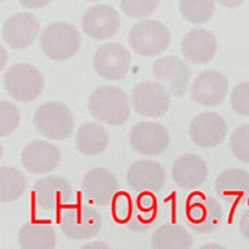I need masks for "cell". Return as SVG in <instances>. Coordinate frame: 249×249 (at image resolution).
<instances>
[{"mask_svg": "<svg viewBox=\"0 0 249 249\" xmlns=\"http://www.w3.org/2000/svg\"><path fill=\"white\" fill-rule=\"evenodd\" d=\"M87 106L94 120L117 127L130 120L133 105L124 89L114 85H102L89 94Z\"/></svg>", "mask_w": 249, "mask_h": 249, "instance_id": "cell-1", "label": "cell"}, {"mask_svg": "<svg viewBox=\"0 0 249 249\" xmlns=\"http://www.w3.org/2000/svg\"><path fill=\"white\" fill-rule=\"evenodd\" d=\"M81 35L71 22H53L40 35L39 45L42 53L53 61L71 60L81 48Z\"/></svg>", "mask_w": 249, "mask_h": 249, "instance_id": "cell-2", "label": "cell"}, {"mask_svg": "<svg viewBox=\"0 0 249 249\" xmlns=\"http://www.w3.org/2000/svg\"><path fill=\"white\" fill-rule=\"evenodd\" d=\"M33 124L45 139L64 141L73 133L75 118L71 107L64 103L47 102L35 110Z\"/></svg>", "mask_w": 249, "mask_h": 249, "instance_id": "cell-3", "label": "cell"}, {"mask_svg": "<svg viewBox=\"0 0 249 249\" xmlns=\"http://www.w3.org/2000/svg\"><path fill=\"white\" fill-rule=\"evenodd\" d=\"M170 32L157 19H141L128 32L130 48L142 57L161 55L170 45Z\"/></svg>", "mask_w": 249, "mask_h": 249, "instance_id": "cell-4", "label": "cell"}, {"mask_svg": "<svg viewBox=\"0 0 249 249\" xmlns=\"http://www.w3.org/2000/svg\"><path fill=\"white\" fill-rule=\"evenodd\" d=\"M185 221L191 231L208 234L222 224L224 209L218 198L196 193L188 197L185 206Z\"/></svg>", "mask_w": 249, "mask_h": 249, "instance_id": "cell-5", "label": "cell"}, {"mask_svg": "<svg viewBox=\"0 0 249 249\" xmlns=\"http://www.w3.org/2000/svg\"><path fill=\"white\" fill-rule=\"evenodd\" d=\"M5 89L15 102H33L43 91V76L33 64L15 63L5 73Z\"/></svg>", "mask_w": 249, "mask_h": 249, "instance_id": "cell-6", "label": "cell"}, {"mask_svg": "<svg viewBox=\"0 0 249 249\" xmlns=\"http://www.w3.org/2000/svg\"><path fill=\"white\" fill-rule=\"evenodd\" d=\"M102 216L89 205H75L66 208L60 216V230L71 240H89L102 230Z\"/></svg>", "mask_w": 249, "mask_h": 249, "instance_id": "cell-7", "label": "cell"}, {"mask_svg": "<svg viewBox=\"0 0 249 249\" xmlns=\"http://www.w3.org/2000/svg\"><path fill=\"white\" fill-rule=\"evenodd\" d=\"M170 93L160 81H142L134 85L131 105L134 112L146 118H161L170 109Z\"/></svg>", "mask_w": 249, "mask_h": 249, "instance_id": "cell-8", "label": "cell"}, {"mask_svg": "<svg viewBox=\"0 0 249 249\" xmlns=\"http://www.w3.org/2000/svg\"><path fill=\"white\" fill-rule=\"evenodd\" d=\"M36 206L45 212H57L69 206L75 200V193L67 179L61 176H45L33 185Z\"/></svg>", "mask_w": 249, "mask_h": 249, "instance_id": "cell-9", "label": "cell"}, {"mask_svg": "<svg viewBox=\"0 0 249 249\" xmlns=\"http://www.w3.org/2000/svg\"><path fill=\"white\" fill-rule=\"evenodd\" d=\"M131 64L130 51L118 42L103 43L93 55L94 72L106 81H121L127 76Z\"/></svg>", "mask_w": 249, "mask_h": 249, "instance_id": "cell-10", "label": "cell"}, {"mask_svg": "<svg viewBox=\"0 0 249 249\" xmlns=\"http://www.w3.org/2000/svg\"><path fill=\"white\" fill-rule=\"evenodd\" d=\"M128 143L133 151L141 155L155 157L167 151L170 145V134L163 124L141 121L130 128Z\"/></svg>", "mask_w": 249, "mask_h": 249, "instance_id": "cell-11", "label": "cell"}, {"mask_svg": "<svg viewBox=\"0 0 249 249\" xmlns=\"http://www.w3.org/2000/svg\"><path fill=\"white\" fill-rule=\"evenodd\" d=\"M152 75L157 81L164 84L172 97H184L188 91L191 81V67L190 64L173 55L161 57L154 61Z\"/></svg>", "mask_w": 249, "mask_h": 249, "instance_id": "cell-12", "label": "cell"}, {"mask_svg": "<svg viewBox=\"0 0 249 249\" xmlns=\"http://www.w3.org/2000/svg\"><path fill=\"white\" fill-rule=\"evenodd\" d=\"M81 191L84 198L96 206H109L120 193V184L115 173L106 167H96L82 178Z\"/></svg>", "mask_w": 249, "mask_h": 249, "instance_id": "cell-13", "label": "cell"}, {"mask_svg": "<svg viewBox=\"0 0 249 249\" xmlns=\"http://www.w3.org/2000/svg\"><path fill=\"white\" fill-rule=\"evenodd\" d=\"M229 134V125L216 112H201L193 118L188 136L191 142L201 149L219 146Z\"/></svg>", "mask_w": 249, "mask_h": 249, "instance_id": "cell-14", "label": "cell"}, {"mask_svg": "<svg viewBox=\"0 0 249 249\" xmlns=\"http://www.w3.org/2000/svg\"><path fill=\"white\" fill-rule=\"evenodd\" d=\"M230 82L219 71H203L193 81L190 94L191 100L198 106L213 107L221 105L229 94Z\"/></svg>", "mask_w": 249, "mask_h": 249, "instance_id": "cell-15", "label": "cell"}, {"mask_svg": "<svg viewBox=\"0 0 249 249\" xmlns=\"http://www.w3.org/2000/svg\"><path fill=\"white\" fill-rule=\"evenodd\" d=\"M82 32L94 40H107L115 36L121 27V17L109 5H93L82 15Z\"/></svg>", "mask_w": 249, "mask_h": 249, "instance_id": "cell-16", "label": "cell"}, {"mask_svg": "<svg viewBox=\"0 0 249 249\" xmlns=\"http://www.w3.org/2000/svg\"><path fill=\"white\" fill-rule=\"evenodd\" d=\"M39 19L29 12H19L5 19L2 26V39L12 50H27L39 36Z\"/></svg>", "mask_w": 249, "mask_h": 249, "instance_id": "cell-17", "label": "cell"}, {"mask_svg": "<svg viewBox=\"0 0 249 249\" xmlns=\"http://www.w3.org/2000/svg\"><path fill=\"white\" fill-rule=\"evenodd\" d=\"M61 161V151L48 141H32L21 151V164L32 175L51 173Z\"/></svg>", "mask_w": 249, "mask_h": 249, "instance_id": "cell-18", "label": "cell"}, {"mask_svg": "<svg viewBox=\"0 0 249 249\" xmlns=\"http://www.w3.org/2000/svg\"><path fill=\"white\" fill-rule=\"evenodd\" d=\"M128 187L136 193H158L166 184V172L154 160H139L130 164L125 173Z\"/></svg>", "mask_w": 249, "mask_h": 249, "instance_id": "cell-19", "label": "cell"}, {"mask_svg": "<svg viewBox=\"0 0 249 249\" xmlns=\"http://www.w3.org/2000/svg\"><path fill=\"white\" fill-rule=\"evenodd\" d=\"M208 175L206 160L197 154H182L172 166L173 182L182 190H197L208 180Z\"/></svg>", "mask_w": 249, "mask_h": 249, "instance_id": "cell-20", "label": "cell"}, {"mask_svg": "<svg viewBox=\"0 0 249 249\" xmlns=\"http://www.w3.org/2000/svg\"><path fill=\"white\" fill-rule=\"evenodd\" d=\"M218 51V42L212 32L206 29L190 30L180 42V53L193 64L211 63Z\"/></svg>", "mask_w": 249, "mask_h": 249, "instance_id": "cell-21", "label": "cell"}, {"mask_svg": "<svg viewBox=\"0 0 249 249\" xmlns=\"http://www.w3.org/2000/svg\"><path fill=\"white\" fill-rule=\"evenodd\" d=\"M215 193L229 205L246 203L249 200V173L242 169L222 170L213 184Z\"/></svg>", "mask_w": 249, "mask_h": 249, "instance_id": "cell-22", "label": "cell"}, {"mask_svg": "<svg viewBox=\"0 0 249 249\" xmlns=\"http://www.w3.org/2000/svg\"><path fill=\"white\" fill-rule=\"evenodd\" d=\"M75 145L82 155H100L109 145V133L100 121H87L76 131Z\"/></svg>", "mask_w": 249, "mask_h": 249, "instance_id": "cell-23", "label": "cell"}, {"mask_svg": "<svg viewBox=\"0 0 249 249\" xmlns=\"http://www.w3.org/2000/svg\"><path fill=\"white\" fill-rule=\"evenodd\" d=\"M18 245L22 249H53L57 245V234L51 224L26 222L18 231Z\"/></svg>", "mask_w": 249, "mask_h": 249, "instance_id": "cell-24", "label": "cell"}, {"mask_svg": "<svg viewBox=\"0 0 249 249\" xmlns=\"http://www.w3.org/2000/svg\"><path fill=\"white\" fill-rule=\"evenodd\" d=\"M157 218V200L151 193H142L141 196L133 198L131 212L124 224L131 231L142 233L146 231L154 224Z\"/></svg>", "mask_w": 249, "mask_h": 249, "instance_id": "cell-25", "label": "cell"}, {"mask_svg": "<svg viewBox=\"0 0 249 249\" xmlns=\"http://www.w3.org/2000/svg\"><path fill=\"white\" fill-rule=\"evenodd\" d=\"M193 245L190 231L180 224L166 222L160 225L151 236V248L154 249H188Z\"/></svg>", "mask_w": 249, "mask_h": 249, "instance_id": "cell-26", "label": "cell"}, {"mask_svg": "<svg viewBox=\"0 0 249 249\" xmlns=\"http://www.w3.org/2000/svg\"><path fill=\"white\" fill-rule=\"evenodd\" d=\"M27 190L26 175L19 169L5 166L0 169V200L2 203H14Z\"/></svg>", "mask_w": 249, "mask_h": 249, "instance_id": "cell-27", "label": "cell"}, {"mask_svg": "<svg viewBox=\"0 0 249 249\" xmlns=\"http://www.w3.org/2000/svg\"><path fill=\"white\" fill-rule=\"evenodd\" d=\"M216 0H179V14L194 26L206 24L215 14Z\"/></svg>", "mask_w": 249, "mask_h": 249, "instance_id": "cell-28", "label": "cell"}, {"mask_svg": "<svg viewBox=\"0 0 249 249\" xmlns=\"http://www.w3.org/2000/svg\"><path fill=\"white\" fill-rule=\"evenodd\" d=\"M230 149L237 161L249 164V123L239 125L231 133Z\"/></svg>", "mask_w": 249, "mask_h": 249, "instance_id": "cell-29", "label": "cell"}, {"mask_svg": "<svg viewBox=\"0 0 249 249\" xmlns=\"http://www.w3.org/2000/svg\"><path fill=\"white\" fill-rule=\"evenodd\" d=\"M160 0H120V6L124 15L134 19L148 18L155 12Z\"/></svg>", "mask_w": 249, "mask_h": 249, "instance_id": "cell-30", "label": "cell"}, {"mask_svg": "<svg viewBox=\"0 0 249 249\" xmlns=\"http://www.w3.org/2000/svg\"><path fill=\"white\" fill-rule=\"evenodd\" d=\"M19 110L11 102L0 103V136L8 138L19 125Z\"/></svg>", "mask_w": 249, "mask_h": 249, "instance_id": "cell-31", "label": "cell"}, {"mask_svg": "<svg viewBox=\"0 0 249 249\" xmlns=\"http://www.w3.org/2000/svg\"><path fill=\"white\" fill-rule=\"evenodd\" d=\"M230 103L237 115L249 117V81H242L231 89Z\"/></svg>", "mask_w": 249, "mask_h": 249, "instance_id": "cell-32", "label": "cell"}, {"mask_svg": "<svg viewBox=\"0 0 249 249\" xmlns=\"http://www.w3.org/2000/svg\"><path fill=\"white\" fill-rule=\"evenodd\" d=\"M114 216L120 224H125L130 212H131V205H133V198L128 194L124 193H118V196L114 200Z\"/></svg>", "mask_w": 249, "mask_h": 249, "instance_id": "cell-33", "label": "cell"}, {"mask_svg": "<svg viewBox=\"0 0 249 249\" xmlns=\"http://www.w3.org/2000/svg\"><path fill=\"white\" fill-rule=\"evenodd\" d=\"M246 205L242 211H240V215H239V221H237V227H239V231L240 234L249 242V200L246 201Z\"/></svg>", "mask_w": 249, "mask_h": 249, "instance_id": "cell-34", "label": "cell"}, {"mask_svg": "<svg viewBox=\"0 0 249 249\" xmlns=\"http://www.w3.org/2000/svg\"><path fill=\"white\" fill-rule=\"evenodd\" d=\"M22 8L27 9H42L51 3V0H18Z\"/></svg>", "mask_w": 249, "mask_h": 249, "instance_id": "cell-35", "label": "cell"}, {"mask_svg": "<svg viewBox=\"0 0 249 249\" xmlns=\"http://www.w3.org/2000/svg\"><path fill=\"white\" fill-rule=\"evenodd\" d=\"M216 2L227 9H234V8H239L245 0H216Z\"/></svg>", "mask_w": 249, "mask_h": 249, "instance_id": "cell-36", "label": "cell"}, {"mask_svg": "<svg viewBox=\"0 0 249 249\" xmlns=\"http://www.w3.org/2000/svg\"><path fill=\"white\" fill-rule=\"evenodd\" d=\"M82 249H96V248H99V249H107V248H110L107 243H105V242H87L85 245H82L81 246Z\"/></svg>", "mask_w": 249, "mask_h": 249, "instance_id": "cell-37", "label": "cell"}, {"mask_svg": "<svg viewBox=\"0 0 249 249\" xmlns=\"http://www.w3.org/2000/svg\"><path fill=\"white\" fill-rule=\"evenodd\" d=\"M0 55H2V61H0V64H2V67H3L6 64V60H8V53L3 47H2V50H0Z\"/></svg>", "mask_w": 249, "mask_h": 249, "instance_id": "cell-38", "label": "cell"}, {"mask_svg": "<svg viewBox=\"0 0 249 249\" xmlns=\"http://www.w3.org/2000/svg\"><path fill=\"white\" fill-rule=\"evenodd\" d=\"M200 248H201V249H208V248H218V249H224L225 246L218 245V243H205V245H201Z\"/></svg>", "mask_w": 249, "mask_h": 249, "instance_id": "cell-39", "label": "cell"}, {"mask_svg": "<svg viewBox=\"0 0 249 249\" xmlns=\"http://www.w3.org/2000/svg\"><path fill=\"white\" fill-rule=\"evenodd\" d=\"M87 2H99V0H87Z\"/></svg>", "mask_w": 249, "mask_h": 249, "instance_id": "cell-40", "label": "cell"}]
</instances>
